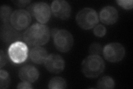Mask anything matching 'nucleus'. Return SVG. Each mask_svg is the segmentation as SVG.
I'll return each mask as SVG.
<instances>
[{"mask_svg": "<svg viewBox=\"0 0 133 89\" xmlns=\"http://www.w3.org/2000/svg\"><path fill=\"white\" fill-rule=\"evenodd\" d=\"M53 38L56 48L61 52H67L73 47V37L72 33L66 29H58Z\"/></svg>", "mask_w": 133, "mask_h": 89, "instance_id": "423d86ee", "label": "nucleus"}, {"mask_svg": "<svg viewBox=\"0 0 133 89\" xmlns=\"http://www.w3.org/2000/svg\"><path fill=\"white\" fill-rule=\"evenodd\" d=\"M118 12L115 7L107 6L103 7L100 11L99 19L101 22L107 25L115 23L118 20Z\"/></svg>", "mask_w": 133, "mask_h": 89, "instance_id": "f8f14e48", "label": "nucleus"}, {"mask_svg": "<svg viewBox=\"0 0 133 89\" xmlns=\"http://www.w3.org/2000/svg\"><path fill=\"white\" fill-rule=\"evenodd\" d=\"M17 88L19 89H24V88H27V89H30L33 88V86L30 82H27V81H22L21 82L19 83L17 85Z\"/></svg>", "mask_w": 133, "mask_h": 89, "instance_id": "5701e85b", "label": "nucleus"}, {"mask_svg": "<svg viewBox=\"0 0 133 89\" xmlns=\"http://www.w3.org/2000/svg\"><path fill=\"white\" fill-rule=\"evenodd\" d=\"M67 85L65 80L61 77H54L51 79L48 87L49 89H63L66 88Z\"/></svg>", "mask_w": 133, "mask_h": 89, "instance_id": "dca6fc26", "label": "nucleus"}, {"mask_svg": "<svg viewBox=\"0 0 133 89\" xmlns=\"http://www.w3.org/2000/svg\"><path fill=\"white\" fill-rule=\"evenodd\" d=\"M97 87L103 89L114 88L115 87L114 80L109 76H103L98 80Z\"/></svg>", "mask_w": 133, "mask_h": 89, "instance_id": "2eb2a0df", "label": "nucleus"}, {"mask_svg": "<svg viewBox=\"0 0 133 89\" xmlns=\"http://www.w3.org/2000/svg\"><path fill=\"white\" fill-rule=\"evenodd\" d=\"M76 20L79 26L87 30L94 27L98 24L99 16L95 10L86 7L78 12Z\"/></svg>", "mask_w": 133, "mask_h": 89, "instance_id": "7ed1b4c3", "label": "nucleus"}, {"mask_svg": "<svg viewBox=\"0 0 133 89\" xmlns=\"http://www.w3.org/2000/svg\"><path fill=\"white\" fill-rule=\"evenodd\" d=\"M39 76L38 70L34 66L31 65L23 66L18 72V77L23 81L35 82L38 79Z\"/></svg>", "mask_w": 133, "mask_h": 89, "instance_id": "ddd939ff", "label": "nucleus"}, {"mask_svg": "<svg viewBox=\"0 0 133 89\" xmlns=\"http://www.w3.org/2000/svg\"><path fill=\"white\" fill-rule=\"evenodd\" d=\"M1 39L6 44H12L20 41L22 35L11 23H3L1 27Z\"/></svg>", "mask_w": 133, "mask_h": 89, "instance_id": "9b49d317", "label": "nucleus"}, {"mask_svg": "<svg viewBox=\"0 0 133 89\" xmlns=\"http://www.w3.org/2000/svg\"><path fill=\"white\" fill-rule=\"evenodd\" d=\"M11 84L10 74L6 70L1 69L0 70V88L1 89L7 88Z\"/></svg>", "mask_w": 133, "mask_h": 89, "instance_id": "a211bd4d", "label": "nucleus"}, {"mask_svg": "<svg viewBox=\"0 0 133 89\" xmlns=\"http://www.w3.org/2000/svg\"><path fill=\"white\" fill-rule=\"evenodd\" d=\"M58 29H58L57 28H54L52 29L51 31V36H52V37L56 35V33H57V32L58 31Z\"/></svg>", "mask_w": 133, "mask_h": 89, "instance_id": "393cba45", "label": "nucleus"}, {"mask_svg": "<svg viewBox=\"0 0 133 89\" xmlns=\"http://www.w3.org/2000/svg\"><path fill=\"white\" fill-rule=\"evenodd\" d=\"M103 55L106 60L110 62H118L122 61L125 55L124 46L117 42L106 45L103 49Z\"/></svg>", "mask_w": 133, "mask_h": 89, "instance_id": "0eeeda50", "label": "nucleus"}, {"mask_svg": "<svg viewBox=\"0 0 133 89\" xmlns=\"http://www.w3.org/2000/svg\"><path fill=\"white\" fill-rule=\"evenodd\" d=\"M50 36L51 31L47 25L36 23L25 31L23 34V39L28 45L36 47L46 44Z\"/></svg>", "mask_w": 133, "mask_h": 89, "instance_id": "f257e3e1", "label": "nucleus"}, {"mask_svg": "<svg viewBox=\"0 0 133 89\" xmlns=\"http://www.w3.org/2000/svg\"><path fill=\"white\" fill-rule=\"evenodd\" d=\"M31 21V15L27 10L18 9L13 12L10 23L17 30L22 31L29 26Z\"/></svg>", "mask_w": 133, "mask_h": 89, "instance_id": "6e6552de", "label": "nucleus"}, {"mask_svg": "<svg viewBox=\"0 0 133 89\" xmlns=\"http://www.w3.org/2000/svg\"><path fill=\"white\" fill-rule=\"evenodd\" d=\"M12 14V9L9 6L2 5L0 8V18L3 23H9L10 22Z\"/></svg>", "mask_w": 133, "mask_h": 89, "instance_id": "f3484780", "label": "nucleus"}, {"mask_svg": "<svg viewBox=\"0 0 133 89\" xmlns=\"http://www.w3.org/2000/svg\"><path fill=\"white\" fill-rule=\"evenodd\" d=\"M27 11L42 24L46 23L51 17V7L44 2L32 3L28 7Z\"/></svg>", "mask_w": 133, "mask_h": 89, "instance_id": "39448f33", "label": "nucleus"}, {"mask_svg": "<svg viewBox=\"0 0 133 89\" xmlns=\"http://www.w3.org/2000/svg\"><path fill=\"white\" fill-rule=\"evenodd\" d=\"M8 55L12 62L16 64H20L24 62L28 58V46L21 41L14 42L8 49Z\"/></svg>", "mask_w": 133, "mask_h": 89, "instance_id": "20e7f679", "label": "nucleus"}, {"mask_svg": "<svg viewBox=\"0 0 133 89\" xmlns=\"http://www.w3.org/2000/svg\"><path fill=\"white\" fill-rule=\"evenodd\" d=\"M105 65L103 59L97 55H90L83 60L81 70L85 77L96 78L105 70Z\"/></svg>", "mask_w": 133, "mask_h": 89, "instance_id": "f03ea898", "label": "nucleus"}, {"mask_svg": "<svg viewBox=\"0 0 133 89\" xmlns=\"http://www.w3.org/2000/svg\"><path fill=\"white\" fill-rule=\"evenodd\" d=\"M8 62V57L5 53L1 50L0 51V67L2 69Z\"/></svg>", "mask_w": 133, "mask_h": 89, "instance_id": "4be33fe9", "label": "nucleus"}, {"mask_svg": "<svg viewBox=\"0 0 133 89\" xmlns=\"http://www.w3.org/2000/svg\"><path fill=\"white\" fill-rule=\"evenodd\" d=\"M51 12L57 18L61 20H67L71 14V7L69 3L64 0H55L52 2Z\"/></svg>", "mask_w": 133, "mask_h": 89, "instance_id": "1a4fd4ad", "label": "nucleus"}, {"mask_svg": "<svg viewBox=\"0 0 133 89\" xmlns=\"http://www.w3.org/2000/svg\"><path fill=\"white\" fill-rule=\"evenodd\" d=\"M31 1H14V2L16 4L17 6H18L19 7H24L27 6L28 3H30Z\"/></svg>", "mask_w": 133, "mask_h": 89, "instance_id": "b1692460", "label": "nucleus"}, {"mask_svg": "<svg viewBox=\"0 0 133 89\" xmlns=\"http://www.w3.org/2000/svg\"><path fill=\"white\" fill-rule=\"evenodd\" d=\"M46 69L53 74H59L63 71L65 67V61L61 55L51 54L47 57L44 63Z\"/></svg>", "mask_w": 133, "mask_h": 89, "instance_id": "9d476101", "label": "nucleus"}, {"mask_svg": "<svg viewBox=\"0 0 133 89\" xmlns=\"http://www.w3.org/2000/svg\"><path fill=\"white\" fill-rule=\"evenodd\" d=\"M116 2L119 6L125 10H130L133 7L132 0H118Z\"/></svg>", "mask_w": 133, "mask_h": 89, "instance_id": "412c9836", "label": "nucleus"}, {"mask_svg": "<svg viewBox=\"0 0 133 89\" xmlns=\"http://www.w3.org/2000/svg\"><path fill=\"white\" fill-rule=\"evenodd\" d=\"M103 47L102 46L97 42L91 44L89 48V53L90 55H101L103 52Z\"/></svg>", "mask_w": 133, "mask_h": 89, "instance_id": "6ab92c4d", "label": "nucleus"}, {"mask_svg": "<svg viewBox=\"0 0 133 89\" xmlns=\"http://www.w3.org/2000/svg\"><path fill=\"white\" fill-rule=\"evenodd\" d=\"M93 33L95 36L98 37H103L107 33V29L104 26L102 25H97L94 27Z\"/></svg>", "mask_w": 133, "mask_h": 89, "instance_id": "aec40b11", "label": "nucleus"}, {"mask_svg": "<svg viewBox=\"0 0 133 89\" xmlns=\"http://www.w3.org/2000/svg\"><path fill=\"white\" fill-rule=\"evenodd\" d=\"M29 54L31 61L36 64L44 63L48 56L47 50L41 46L33 48Z\"/></svg>", "mask_w": 133, "mask_h": 89, "instance_id": "4468645a", "label": "nucleus"}]
</instances>
